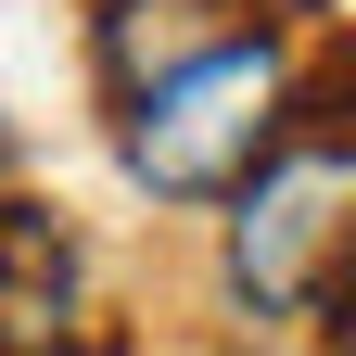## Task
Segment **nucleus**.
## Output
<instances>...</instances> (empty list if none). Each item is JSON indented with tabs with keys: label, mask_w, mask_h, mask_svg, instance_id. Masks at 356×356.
Segmentation results:
<instances>
[{
	"label": "nucleus",
	"mask_w": 356,
	"mask_h": 356,
	"mask_svg": "<svg viewBox=\"0 0 356 356\" xmlns=\"http://www.w3.org/2000/svg\"><path fill=\"white\" fill-rule=\"evenodd\" d=\"M216 280H229V305L254 331H280L318 293L356 280V115H343V76H305L293 140L229 191V216H216Z\"/></svg>",
	"instance_id": "nucleus-2"
},
{
	"label": "nucleus",
	"mask_w": 356,
	"mask_h": 356,
	"mask_svg": "<svg viewBox=\"0 0 356 356\" xmlns=\"http://www.w3.org/2000/svg\"><path fill=\"white\" fill-rule=\"evenodd\" d=\"M51 356H127V343H102V331H76V343H51Z\"/></svg>",
	"instance_id": "nucleus-6"
},
{
	"label": "nucleus",
	"mask_w": 356,
	"mask_h": 356,
	"mask_svg": "<svg viewBox=\"0 0 356 356\" xmlns=\"http://www.w3.org/2000/svg\"><path fill=\"white\" fill-rule=\"evenodd\" d=\"M305 64H318V26H305V0H280L267 26H242L229 51H204L191 76L115 102V165L140 178L153 204H229L242 178L293 140Z\"/></svg>",
	"instance_id": "nucleus-1"
},
{
	"label": "nucleus",
	"mask_w": 356,
	"mask_h": 356,
	"mask_svg": "<svg viewBox=\"0 0 356 356\" xmlns=\"http://www.w3.org/2000/svg\"><path fill=\"white\" fill-rule=\"evenodd\" d=\"M0 165H13V127H0Z\"/></svg>",
	"instance_id": "nucleus-7"
},
{
	"label": "nucleus",
	"mask_w": 356,
	"mask_h": 356,
	"mask_svg": "<svg viewBox=\"0 0 356 356\" xmlns=\"http://www.w3.org/2000/svg\"><path fill=\"white\" fill-rule=\"evenodd\" d=\"M331 356H356V280L331 293Z\"/></svg>",
	"instance_id": "nucleus-5"
},
{
	"label": "nucleus",
	"mask_w": 356,
	"mask_h": 356,
	"mask_svg": "<svg viewBox=\"0 0 356 356\" xmlns=\"http://www.w3.org/2000/svg\"><path fill=\"white\" fill-rule=\"evenodd\" d=\"M76 305H89V254L51 204H13L0 191V356H51L76 343Z\"/></svg>",
	"instance_id": "nucleus-4"
},
{
	"label": "nucleus",
	"mask_w": 356,
	"mask_h": 356,
	"mask_svg": "<svg viewBox=\"0 0 356 356\" xmlns=\"http://www.w3.org/2000/svg\"><path fill=\"white\" fill-rule=\"evenodd\" d=\"M242 26H267L254 0H102V13H89V64H102L115 102H140V89L191 76L204 51H229Z\"/></svg>",
	"instance_id": "nucleus-3"
}]
</instances>
